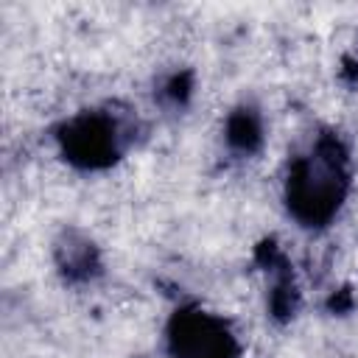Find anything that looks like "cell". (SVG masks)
<instances>
[{
	"label": "cell",
	"mask_w": 358,
	"mask_h": 358,
	"mask_svg": "<svg viewBox=\"0 0 358 358\" xmlns=\"http://www.w3.org/2000/svg\"><path fill=\"white\" fill-rule=\"evenodd\" d=\"M344 159L333 143H322L310 157L294 165L288 179V207L302 224L327 221L344 196Z\"/></svg>",
	"instance_id": "1"
},
{
	"label": "cell",
	"mask_w": 358,
	"mask_h": 358,
	"mask_svg": "<svg viewBox=\"0 0 358 358\" xmlns=\"http://www.w3.org/2000/svg\"><path fill=\"white\" fill-rule=\"evenodd\" d=\"M171 352L176 358H232L235 344L218 319L207 313H179L171 327Z\"/></svg>",
	"instance_id": "2"
},
{
	"label": "cell",
	"mask_w": 358,
	"mask_h": 358,
	"mask_svg": "<svg viewBox=\"0 0 358 358\" xmlns=\"http://www.w3.org/2000/svg\"><path fill=\"white\" fill-rule=\"evenodd\" d=\"M62 143H64V151H67V157L73 162L98 168V165H106V162H112L117 157V151H120V129H117V123L112 117L87 115V117L73 120L64 129Z\"/></svg>",
	"instance_id": "3"
},
{
	"label": "cell",
	"mask_w": 358,
	"mask_h": 358,
	"mask_svg": "<svg viewBox=\"0 0 358 358\" xmlns=\"http://www.w3.org/2000/svg\"><path fill=\"white\" fill-rule=\"evenodd\" d=\"M260 137V126H257V117L252 112H238L232 120H229V140L241 148H252Z\"/></svg>",
	"instance_id": "4"
}]
</instances>
